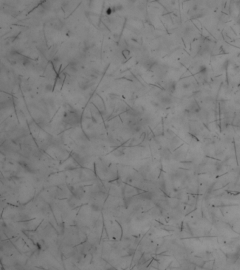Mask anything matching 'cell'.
<instances>
[{
  "mask_svg": "<svg viewBox=\"0 0 240 270\" xmlns=\"http://www.w3.org/2000/svg\"><path fill=\"white\" fill-rule=\"evenodd\" d=\"M165 91L168 93H173L175 91L176 88V83L174 81H168L164 85Z\"/></svg>",
  "mask_w": 240,
  "mask_h": 270,
  "instance_id": "1",
  "label": "cell"
},
{
  "mask_svg": "<svg viewBox=\"0 0 240 270\" xmlns=\"http://www.w3.org/2000/svg\"><path fill=\"white\" fill-rule=\"evenodd\" d=\"M122 54H123V56L125 58H127L130 55V51L128 50V49H123V50L122 51Z\"/></svg>",
  "mask_w": 240,
  "mask_h": 270,
  "instance_id": "2",
  "label": "cell"
}]
</instances>
